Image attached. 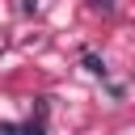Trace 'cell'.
Here are the masks:
<instances>
[{
    "instance_id": "6da1fadb",
    "label": "cell",
    "mask_w": 135,
    "mask_h": 135,
    "mask_svg": "<svg viewBox=\"0 0 135 135\" xmlns=\"http://www.w3.org/2000/svg\"><path fill=\"white\" fill-rule=\"evenodd\" d=\"M0 135H46V97L38 101V118H30V122H0Z\"/></svg>"
},
{
    "instance_id": "7a4b0ae2",
    "label": "cell",
    "mask_w": 135,
    "mask_h": 135,
    "mask_svg": "<svg viewBox=\"0 0 135 135\" xmlns=\"http://www.w3.org/2000/svg\"><path fill=\"white\" fill-rule=\"evenodd\" d=\"M84 68H89L93 76H105V63H101V59H97L93 51H84Z\"/></svg>"
},
{
    "instance_id": "3957f363",
    "label": "cell",
    "mask_w": 135,
    "mask_h": 135,
    "mask_svg": "<svg viewBox=\"0 0 135 135\" xmlns=\"http://www.w3.org/2000/svg\"><path fill=\"white\" fill-rule=\"evenodd\" d=\"M93 8L97 13H114V0H93Z\"/></svg>"
}]
</instances>
